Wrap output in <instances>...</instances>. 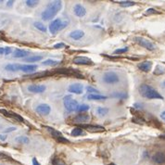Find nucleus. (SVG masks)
Here are the masks:
<instances>
[{
	"label": "nucleus",
	"mask_w": 165,
	"mask_h": 165,
	"mask_svg": "<svg viewBox=\"0 0 165 165\" xmlns=\"http://www.w3.org/2000/svg\"><path fill=\"white\" fill-rule=\"evenodd\" d=\"M62 9V2L59 1V0H55V1H50L46 9H45L42 14H41V18L44 20H50L53 19L58 12Z\"/></svg>",
	"instance_id": "nucleus-1"
},
{
	"label": "nucleus",
	"mask_w": 165,
	"mask_h": 165,
	"mask_svg": "<svg viewBox=\"0 0 165 165\" xmlns=\"http://www.w3.org/2000/svg\"><path fill=\"white\" fill-rule=\"evenodd\" d=\"M139 94L147 99H163V96L157 91L156 89H154L152 86L147 84L141 85L138 88Z\"/></svg>",
	"instance_id": "nucleus-2"
},
{
	"label": "nucleus",
	"mask_w": 165,
	"mask_h": 165,
	"mask_svg": "<svg viewBox=\"0 0 165 165\" xmlns=\"http://www.w3.org/2000/svg\"><path fill=\"white\" fill-rule=\"evenodd\" d=\"M69 24V20H62L61 18H58L52 20L49 23V32L52 34H55L59 31H62Z\"/></svg>",
	"instance_id": "nucleus-3"
},
{
	"label": "nucleus",
	"mask_w": 165,
	"mask_h": 165,
	"mask_svg": "<svg viewBox=\"0 0 165 165\" xmlns=\"http://www.w3.org/2000/svg\"><path fill=\"white\" fill-rule=\"evenodd\" d=\"M102 81L107 85H115L120 82V77L117 72L113 71H108L103 73Z\"/></svg>",
	"instance_id": "nucleus-4"
},
{
	"label": "nucleus",
	"mask_w": 165,
	"mask_h": 165,
	"mask_svg": "<svg viewBox=\"0 0 165 165\" xmlns=\"http://www.w3.org/2000/svg\"><path fill=\"white\" fill-rule=\"evenodd\" d=\"M134 42L137 44H138L140 47L146 48L147 50H149V51H154L157 47L154 43H152L150 40H148L145 37H142V36H137L134 37Z\"/></svg>",
	"instance_id": "nucleus-5"
},
{
	"label": "nucleus",
	"mask_w": 165,
	"mask_h": 165,
	"mask_svg": "<svg viewBox=\"0 0 165 165\" xmlns=\"http://www.w3.org/2000/svg\"><path fill=\"white\" fill-rule=\"evenodd\" d=\"M63 105H64V108L67 111L69 112H72V111H75L77 107L79 106L78 101L76 99H74L72 96H64L63 99Z\"/></svg>",
	"instance_id": "nucleus-6"
},
{
	"label": "nucleus",
	"mask_w": 165,
	"mask_h": 165,
	"mask_svg": "<svg viewBox=\"0 0 165 165\" xmlns=\"http://www.w3.org/2000/svg\"><path fill=\"white\" fill-rule=\"evenodd\" d=\"M35 111L42 116H47L51 112V107L49 106L48 104L42 103V104H39L38 106L36 107Z\"/></svg>",
	"instance_id": "nucleus-7"
},
{
	"label": "nucleus",
	"mask_w": 165,
	"mask_h": 165,
	"mask_svg": "<svg viewBox=\"0 0 165 165\" xmlns=\"http://www.w3.org/2000/svg\"><path fill=\"white\" fill-rule=\"evenodd\" d=\"M72 62L76 65H94L92 59H90L87 57L84 56H78L72 59Z\"/></svg>",
	"instance_id": "nucleus-8"
},
{
	"label": "nucleus",
	"mask_w": 165,
	"mask_h": 165,
	"mask_svg": "<svg viewBox=\"0 0 165 165\" xmlns=\"http://www.w3.org/2000/svg\"><path fill=\"white\" fill-rule=\"evenodd\" d=\"M90 119H91L90 118V115L86 113H80L72 119V122L77 124H85L90 121Z\"/></svg>",
	"instance_id": "nucleus-9"
},
{
	"label": "nucleus",
	"mask_w": 165,
	"mask_h": 165,
	"mask_svg": "<svg viewBox=\"0 0 165 165\" xmlns=\"http://www.w3.org/2000/svg\"><path fill=\"white\" fill-rule=\"evenodd\" d=\"M68 92L72 94L81 95L84 92V85L81 84H72L68 87Z\"/></svg>",
	"instance_id": "nucleus-10"
},
{
	"label": "nucleus",
	"mask_w": 165,
	"mask_h": 165,
	"mask_svg": "<svg viewBox=\"0 0 165 165\" xmlns=\"http://www.w3.org/2000/svg\"><path fill=\"white\" fill-rule=\"evenodd\" d=\"M46 85H30L28 86V91L34 94H40L46 91Z\"/></svg>",
	"instance_id": "nucleus-11"
},
{
	"label": "nucleus",
	"mask_w": 165,
	"mask_h": 165,
	"mask_svg": "<svg viewBox=\"0 0 165 165\" xmlns=\"http://www.w3.org/2000/svg\"><path fill=\"white\" fill-rule=\"evenodd\" d=\"M73 13L75 14V16L77 17H85L86 14V9L85 7L81 5V4H75L73 7Z\"/></svg>",
	"instance_id": "nucleus-12"
},
{
	"label": "nucleus",
	"mask_w": 165,
	"mask_h": 165,
	"mask_svg": "<svg viewBox=\"0 0 165 165\" xmlns=\"http://www.w3.org/2000/svg\"><path fill=\"white\" fill-rule=\"evenodd\" d=\"M152 161L157 164H163L165 163V153L162 151L156 152L152 156Z\"/></svg>",
	"instance_id": "nucleus-13"
},
{
	"label": "nucleus",
	"mask_w": 165,
	"mask_h": 165,
	"mask_svg": "<svg viewBox=\"0 0 165 165\" xmlns=\"http://www.w3.org/2000/svg\"><path fill=\"white\" fill-rule=\"evenodd\" d=\"M37 70V66L34 64H20V71L26 72V73H31Z\"/></svg>",
	"instance_id": "nucleus-14"
},
{
	"label": "nucleus",
	"mask_w": 165,
	"mask_h": 165,
	"mask_svg": "<svg viewBox=\"0 0 165 165\" xmlns=\"http://www.w3.org/2000/svg\"><path fill=\"white\" fill-rule=\"evenodd\" d=\"M85 36V32L82 30H74L69 34V37L72 40H80Z\"/></svg>",
	"instance_id": "nucleus-15"
},
{
	"label": "nucleus",
	"mask_w": 165,
	"mask_h": 165,
	"mask_svg": "<svg viewBox=\"0 0 165 165\" xmlns=\"http://www.w3.org/2000/svg\"><path fill=\"white\" fill-rule=\"evenodd\" d=\"M45 128H46L47 130V132L51 134V137L58 140V139H61L63 136H62V134L61 132H58V130H56L55 128H53V127H50V126H45Z\"/></svg>",
	"instance_id": "nucleus-16"
},
{
	"label": "nucleus",
	"mask_w": 165,
	"mask_h": 165,
	"mask_svg": "<svg viewBox=\"0 0 165 165\" xmlns=\"http://www.w3.org/2000/svg\"><path fill=\"white\" fill-rule=\"evenodd\" d=\"M138 69L142 72H147L151 70L152 68V62L151 61H142L140 62L138 65Z\"/></svg>",
	"instance_id": "nucleus-17"
},
{
	"label": "nucleus",
	"mask_w": 165,
	"mask_h": 165,
	"mask_svg": "<svg viewBox=\"0 0 165 165\" xmlns=\"http://www.w3.org/2000/svg\"><path fill=\"white\" fill-rule=\"evenodd\" d=\"M29 54H30V52L27 51V50L17 48L13 52V57L16 58H27V56Z\"/></svg>",
	"instance_id": "nucleus-18"
},
{
	"label": "nucleus",
	"mask_w": 165,
	"mask_h": 165,
	"mask_svg": "<svg viewBox=\"0 0 165 165\" xmlns=\"http://www.w3.org/2000/svg\"><path fill=\"white\" fill-rule=\"evenodd\" d=\"M50 75V72H35V73H32V74H29L27 76L30 79H39V78H44L46 76Z\"/></svg>",
	"instance_id": "nucleus-19"
},
{
	"label": "nucleus",
	"mask_w": 165,
	"mask_h": 165,
	"mask_svg": "<svg viewBox=\"0 0 165 165\" xmlns=\"http://www.w3.org/2000/svg\"><path fill=\"white\" fill-rule=\"evenodd\" d=\"M108 96H102L100 94H94V95H88L87 99L88 100H95V101H99V100H105L107 99Z\"/></svg>",
	"instance_id": "nucleus-20"
},
{
	"label": "nucleus",
	"mask_w": 165,
	"mask_h": 165,
	"mask_svg": "<svg viewBox=\"0 0 165 165\" xmlns=\"http://www.w3.org/2000/svg\"><path fill=\"white\" fill-rule=\"evenodd\" d=\"M85 129H87L88 131H91V132H103L105 131V128L103 126L100 125H85L84 126Z\"/></svg>",
	"instance_id": "nucleus-21"
},
{
	"label": "nucleus",
	"mask_w": 165,
	"mask_h": 165,
	"mask_svg": "<svg viewBox=\"0 0 165 165\" xmlns=\"http://www.w3.org/2000/svg\"><path fill=\"white\" fill-rule=\"evenodd\" d=\"M42 59H43L42 56H29V57L23 58V61L28 63H34V62L42 61Z\"/></svg>",
	"instance_id": "nucleus-22"
},
{
	"label": "nucleus",
	"mask_w": 165,
	"mask_h": 165,
	"mask_svg": "<svg viewBox=\"0 0 165 165\" xmlns=\"http://www.w3.org/2000/svg\"><path fill=\"white\" fill-rule=\"evenodd\" d=\"M20 64H18V63H9V64L6 65L5 70L6 71H9V72H18V71H20Z\"/></svg>",
	"instance_id": "nucleus-23"
},
{
	"label": "nucleus",
	"mask_w": 165,
	"mask_h": 165,
	"mask_svg": "<svg viewBox=\"0 0 165 165\" xmlns=\"http://www.w3.org/2000/svg\"><path fill=\"white\" fill-rule=\"evenodd\" d=\"M59 63L61 62H59L58 61H55V59H50V58L46 59V61H44L42 62V64L44 66H49V67H55V66L58 65Z\"/></svg>",
	"instance_id": "nucleus-24"
},
{
	"label": "nucleus",
	"mask_w": 165,
	"mask_h": 165,
	"mask_svg": "<svg viewBox=\"0 0 165 165\" xmlns=\"http://www.w3.org/2000/svg\"><path fill=\"white\" fill-rule=\"evenodd\" d=\"M71 134L72 137H80V136H82V134H85V133H84L82 128H80V127H75V128H73L72 130Z\"/></svg>",
	"instance_id": "nucleus-25"
},
{
	"label": "nucleus",
	"mask_w": 165,
	"mask_h": 165,
	"mask_svg": "<svg viewBox=\"0 0 165 165\" xmlns=\"http://www.w3.org/2000/svg\"><path fill=\"white\" fill-rule=\"evenodd\" d=\"M34 26L37 29V30H39V31L43 32V33H46L47 32V26L45 25L44 23H42L41 21H35L34 23Z\"/></svg>",
	"instance_id": "nucleus-26"
},
{
	"label": "nucleus",
	"mask_w": 165,
	"mask_h": 165,
	"mask_svg": "<svg viewBox=\"0 0 165 165\" xmlns=\"http://www.w3.org/2000/svg\"><path fill=\"white\" fill-rule=\"evenodd\" d=\"M110 110L108 108H103V107H99L96 109V113L97 115H99L100 117H104L106 116L109 113Z\"/></svg>",
	"instance_id": "nucleus-27"
},
{
	"label": "nucleus",
	"mask_w": 165,
	"mask_h": 165,
	"mask_svg": "<svg viewBox=\"0 0 165 165\" xmlns=\"http://www.w3.org/2000/svg\"><path fill=\"white\" fill-rule=\"evenodd\" d=\"M15 141L18 142L20 144H23V145H26L30 142V139L27 137H18L15 139Z\"/></svg>",
	"instance_id": "nucleus-28"
},
{
	"label": "nucleus",
	"mask_w": 165,
	"mask_h": 165,
	"mask_svg": "<svg viewBox=\"0 0 165 165\" xmlns=\"http://www.w3.org/2000/svg\"><path fill=\"white\" fill-rule=\"evenodd\" d=\"M89 109H90V107L88 106L87 104H81L77 107L76 111H79V112H81V113H84V112L87 111Z\"/></svg>",
	"instance_id": "nucleus-29"
},
{
	"label": "nucleus",
	"mask_w": 165,
	"mask_h": 165,
	"mask_svg": "<svg viewBox=\"0 0 165 165\" xmlns=\"http://www.w3.org/2000/svg\"><path fill=\"white\" fill-rule=\"evenodd\" d=\"M113 96L116 97V99H125L128 97V95H127L125 92H115L113 94Z\"/></svg>",
	"instance_id": "nucleus-30"
},
{
	"label": "nucleus",
	"mask_w": 165,
	"mask_h": 165,
	"mask_svg": "<svg viewBox=\"0 0 165 165\" xmlns=\"http://www.w3.org/2000/svg\"><path fill=\"white\" fill-rule=\"evenodd\" d=\"M165 72V68L161 65H158L156 67L155 69V72H154V74H157V75H161V74H163Z\"/></svg>",
	"instance_id": "nucleus-31"
},
{
	"label": "nucleus",
	"mask_w": 165,
	"mask_h": 165,
	"mask_svg": "<svg viewBox=\"0 0 165 165\" xmlns=\"http://www.w3.org/2000/svg\"><path fill=\"white\" fill-rule=\"evenodd\" d=\"M120 6L121 7H133L136 5L134 1H121L119 2Z\"/></svg>",
	"instance_id": "nucleus-32"
},
{
	"label": "nucleus",
	"mask_w": 165,
	"mask_h": 165,
	"mask_svg": "<svg viewBox=\"0 0 165 165\" xmlns=\"http://www.w3.org/2000/svg\"><path fill=\"white\" fill-rule=\"evenodd\" d=\"M52 164L53 165H66L63 160H61V158H57V157L52 159Z\"/></svg>",
	"instance_id": "nucleus-33"
},
{
	"label": "nucleus",
	"mask_w": 165,
	"mask_h": 165,
	"mask_svg": "<svg viewBox=\"0 0 165 165\" xmlns=\"http://www.w3.org/2000/svg\"><path fill=\"white\" fill-rule=\"evenodd\" d=\"M25 4L29 7H34L39 4V1H37V0H27Z\"/></svg>",
	"instance_id": "nucleus-34"
},
{
	"label": "nucleus",
	"mask_w": 165,
	"mask_h": 165,
	"mask_svg": "<svg viewBox=\"0 0 165 165\" xmlns=\"http://www.w3.org/2000/svg\"><path fill=\"white\" fill-rule=\"evenodd\" d=\"M86 91H87V93H89V95H94V94H99V90L92 87V86H87Z\"/></svg>",
	"instance_id": "nucleus-35"
},
{
	"label": "nucleus",
	"mask_w": 165,
	"mask_h": 165,
	"mask_svg": "<svg viewBox=\"0 0 165 165\" xmlns=\"http://www.w3.org/2000/svg\"><path fill=\"white\" fill-rule=\"evenodd\" d=\"M10 117L16 119L17 121H19V122H23V118H22L21 116H20L19 114H17V113H14V112H10Z\"/></svg>",
	"instance_id": "nucleus-36"
},
{
	"label": "nucleus",
	"mask_w": 165,
	"mask_h": 165,
	"mask_svg": "<svg viewBox=\"0 0 165 165\" xmlns=\"http://www.w3.org/2000/svg\"><path fill=\"white\" fill-rule=\"evenodd\" d=\"M128 51V47H123V48H118L114 51V54H123L125 52Z\"/></svg>",
	"instance_id": "nucleus-37"
},
{
	"label": "nucleus",
	"mask_w": 165,
	"mask_h": 165,
	"mask_svg": "<svg viewBox=\"0 0 165 165\" xmlns=\"http://www.w3.org/2000/svg\"><path fill=\"white\" fill-rule=\"evenodd\" d=\"M157 13H159V12L157 11L155 9H148L146 11V15H151V14H157Z\"/></svg>",
	"instance_id": "nucleus-38"
},
{
	"label": "nucleus",
	"mask_w": 165,
	"mask_h": 165,
	"mask_svg": "<svg viewBox=\"0 0 165 165\" xmlns=\"http://www.w3.org/2000/svg\"><path fill=\"white\" fill-rule=\"evenodd\" d=\"M10 158L7 154L3 153V152H0V161L1 160H9Z\"/></svg>",
	"instance_id": "nucleus-39"
},
{
	"label": "nucleus",
	"mask_w": 165,
	"mask_h": 165,
	"mask_svg": "<svg viewBox=\"0 0 165 165\" xmlns=\"http://www.w3.org/2000/svg\"><path fill=\"white\" fill-rule=\"evenodd\" d=\"M63 47H65V44L64 43H58V44H56L54 46V48H56V49L63 48Z\"/></svg>",
	"instance_id": "nucleus-40"
},
{
	"label": "nucleus",
	"mask_w": 165,
	"mask_h": 165,
	"mask_svg": "<svg viewBox=\"0 0 165 165\" xmlns=\"http://www.w3.org/2000/svg\"><path fill=\"white\" fill-rule=\"evenodd\" d=\"M12 53V48L11 47H5V55L6 56H7V55H9V54H11Z\"/></svg>",
	"instance_id": "nucleus-41"
},
{
	"label": "nucleus",
	"mask_w": 165,
	"mask_h": 165,
	"mask_svg": "<svg viewBox=\"0 0 165 165\" xmlns=\"http://www.w3.org/2000/svg\"><path fill=\"white\" fill-rule=\"evenodd\" d=\"M16 130V127H9V128H7L6 130H4V133L7 134V133H11L13 131Z\"/></svg>",
	"instance_id": "nucleus-42"
},
{
	"label": "nucleus",
	"mask_w": 165,
	"mask_h": 165,
	"mask_svg": "<svg viewBox=\"0 0 165 165\" xmlns=\"http://www.w3.org/2000/svg\"><path fill=\"white\" fill-rule=\"evenodd\" d=\"M160 117H161V119L162 120L163 122H165V110H163V111H161V112Z\"/></svg>",
	"instance_id": "nucleus-43"
},
{
	"label": "nucleus",
	"mask_w": 165,
	"mask_h": 165,
	"mask_svg": "<svg viewBox=\"0 0 165 165\" xmlns=\"http://www.w3.org/2000/svg\"><path fill=\"white\" fill-rule=\"evenodd\" d=\"M33 165H41V164L39 163V161H37L35 158H34V159H33Z\"/></svg>",
	"instance_id": "nucleus-44"
},
{
	"label": "nucleus",
	"mask_w": 165,
	"mask_h": 165,
	"mask_svg": "<svg viewBox=\"0 0 165 165\" xmlns=\"http://www.w3.org/2000/svg\"><path fill=\"white\" fill-rule=\"evenodd\" d=\"M0 55H5V47H0Z\"/></svg>",
	"instance_id": "nucleus-45"
},
{
	"label": "nucleus",
	"mask_w": 165,
	"mask_h": 165,
	"mask_svg": "<svg viewBox=\"0 0 165 165\" xmlns=\"http://www.w3.org/2000/svg\"><path fill=\"white\" fill-rule=\"evenodd\" d=\"M7 139V137L4 136V134H0V140H2V141H5Z\"/></svg>",
	"instance_id": "nucleus-46"
},
{
	"label": "nucleus",
	"mask_w": 165,
	"mask_h": 165,
	"mask_svg": "<svg viewBox=\"0 0 165 165\" xmlns=\"http://www.w3.org/2000/svg\"><path fill=\"white\" fill-rule=\"evenodd\" d=\"M13 3H14V1H7V7H11L13 5Z\"/></svg>",
	"instance_id": "nucleus-47"
},
{
	"label": "nucleus",
	"mask_w": 165,
	"mask_h": 165,
	"mask_svg": "<svg viewBox=\"0 0 165 165\" xmlns=\"http://www.w3.org/2000/svg\"><path fill=\"white\" fill-rule=\"evenodd\" d=\"M161 87L163 89V90H165V81H163L161 84Z\"/></svg>",
	"instance_id": "nucleus-48"
},
{
	"label": "nucleus",
	"mask_w": 165,
	"mask_h": 165,
	"mask_svg": "<svg viewBox=\"0 0 165 165\" xmlns=\"http://www.w3.org/2000/svg\"><path fill=\"white\" fill-rule=\"evenodd\" d=\"M161 138H164V139H165V134H163V136H161Z\"/></svg>",
	"instance_id": "nucleus-49"
},
{
	"label": "nucleus",
	"mask_w": 165,
	"mask_h": 165,
	"mask_svg": "<svg viewBox=\"0 0 165 165\" xmlns=\"http://www.w3.org/2000/svg\"><path fill=\"white\" fill-rule=\"evenodd\" d=\"M2 2H3V1H2V0H1V1H0V3H2Z\"/></svg>",
	"instance_id": "nucleus-50"
},
{
	"label": "nucleus",
	"mask_w": 165,
	"mask_h": 165,
	"mask_svg": "<svg viewBox=\"0 0 165 165\" xmlns=\"http://www.w3.org/2000/svg\"><path fill=\"white\" fill-rule=\"evenodd\" d=\"M111 165H115V164H113V163H112V164H111Z\"/></svg>",
	"instance_id": "nucleus-51"
}]
</instances>
